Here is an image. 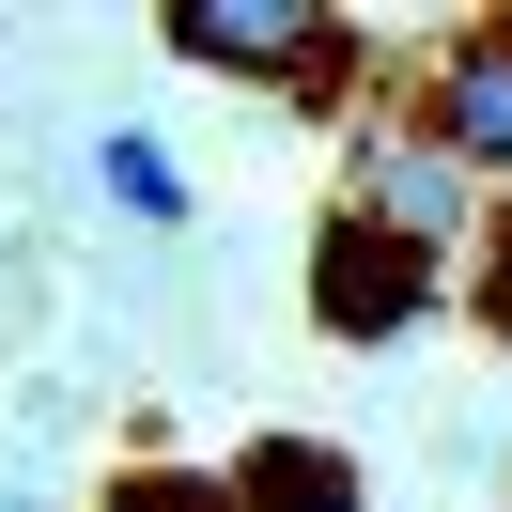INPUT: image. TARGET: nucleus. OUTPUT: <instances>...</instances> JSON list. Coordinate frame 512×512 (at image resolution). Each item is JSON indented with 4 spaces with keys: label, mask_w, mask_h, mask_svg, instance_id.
<instances>
[{
    "label": "nucleus",
    "mask_w": 512,
    "mask_h": 512,
    "mask_svg": "<svg viewBox=\"0 0 512 512\" xmlns=\"http://www.w3.org/2000/svg\"><path fill=\"white\" fill-rule=\"evenodd\" d=\"M435 295H450V264L388 249V233H357L342 202H326V233H311V326H326V342H404Z\"/></svg>",
    "instance_id": "nucleus-3"
},
{
    "label": "nucleus",
    "mask_w": 512,
    "mask_h": 512,
    "mask_svg": "<svg viewBox=\"0 0 512 512\" xmlns=\"http://www.w3.org/2000/svg\"><path fill=\"white\" fill-rule=\"evenodd\" d=\"M94 187L125 202V218H187V171H171V140H140V125L94 140Z\"/></svg>",
    "instance_id": "nucleus-6"
},
{
    "label": "nucleus",
    "mask_w": 512,
    "mask_h": 512,
    "mask_svg": "<svg viewBox=\"0 0 512 512\" xmlns=\"http://www.w3.org/2000/svg\"><path fill=\"white\" fill-rule=\"evenodd\" d=\"M481 326H497V342H512V187L481 202Z\"/></svg>",
    "instance_id": "nucleus-8"
},
{
    "label": "nucleus",
    "mask_w": 512,
    "mask_h": 512,
    "mask_svg": "<svg viewBox=\"0 0 512 512\" xmlns=\"http://www.w3.org/2000/svg\"><path fill=\"white\" fill-rule=\"evenodd\" d=\"M109 512H233V481L218 466H140V481H109Z\"/></svg>",
    "instance_id": "nucleus-7"
},
{
    "label": "nucleus",
    "mask_w": 512,
    "mask_h": 512,
    "mask_svg": "<svg viewBox=\"0 0 512 512\" xmlns=\"http://www.w3.org/2000/svg\"><path fill=\"white\" fill-rule=\"evenodd\" d=\"M233 512H373L326 450H295V435H264V450H233Z\"/></svg>",
    "instance_id": "nucleus-5"
},
{
    "label": "nucleus",
    "mask_w": 512,
    "mask_h": 512,
    "mask_svg": "<svg viewBox=\"0 0 512 512\" xmlns=\"http://www.w3.org/2000/svg\"><path fill=\"white\" fill-rule=\"evenodd\" d=\"M481 202H497V187H481L419 109L357 125V156H342V218L388 233V249H419V264H466V249H481Z\"/></svg>",
    "instance_id": "nucleus-1"
},
{
    "label": "nucleus",
    "mask_w": 512,
    "mask_h": 512,
    "mask_svg": "<svg viewBox=\"0 0 512 512\" xmlns=\"http://www.w3.org/2000/svg\"><path fill=\"white\" fill-rule=\"evenodd\" d=\"M419 125H435L450 156L481 171V187H512V16H481V32H450V47H435Z\"/></svg>",
    "instance_id": "nucleus-4"
},
{
    "label": "nucleus",
    "mask_w": 512,
    "mask_h": 512,
    "mask_svg": "<svg viewBox=\"0 0 512 512\" xmlns=\"http://www.w3.org/2000/svg\"><path fill=\"white\" fill-rule=\"evenodd\" d=\"M156 32L187 63H218V78H280V94H342L357 78V32L342 16H295V0H171Z\"/></svg>",
    "instance_id": "nucleus-2"
}]
</instances>
